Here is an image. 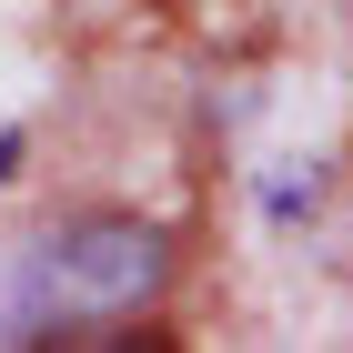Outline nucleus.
<instances>
[{"label":"nucleus","mask_w":353,"mask_h":353,"mask_svg":"<svg viewBox=\"0 0 353 353\" xmlns=\"http://www.w3.org/2000/svg\"><path fill=\"white\" fill-rule=\"evenodd\" d=\"M162 272H172V243L152 232V222H71V232H51V243L30 252L21 272V313L41 333L51 323H111V313H141V303L162 293Z\"/></svg>","instance_id":"1"}]
</instances>
